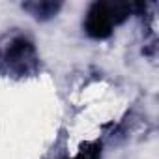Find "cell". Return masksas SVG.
<instances>
[{"mask_svg": "<svg viewBox=\"0 0 159 159\" xmlns=\"http://www.w3.org/2000/svg\"><path fill=\"white\" fill-rule=\"evenodd\" d=\"M39 69V54L34 41L21 32L6 34L0 39V75L32 77Z\"/></svg>", "mask_w": 159, "mask_h": 159, "instance_id": "cell-1", "label": "cell"}, {"mask_svg": "<svg viewBox=\"0 0 159 159\" xmlns=\"http://www.w3.org/2000/svg\"><path fill=\"white\" fill-rule=\"evenodd\" d=\"M133 11L129 2H94L86 10L83 26L84 32L94 39L109 38L118 25H122Z\"/></svg>", "mask_w": 159, "mask_h": 159, "instance_id": "cell-2", "label": "cell"}, {"mask_svg": "<svg viewBox=\"0 0 159 159\" xmlns=\"http://www.w3.org/2000/svg\"><path fill=\"white\" fill-rule=\"evenodd\" d=\"M66 159H101V144H98V142L86 144L77 155L66 157Z\"/></svg>", "mask_w": 159, "mask_h": 159, "instance_id": "cell-4", "label": "cell"}, {"mask_svg": "<svg viewBox=\"0 0 159 159\" xmlns=\"http://www.w3.org/2000/svg\"><path fill=\"white\" fill-rule=\"evenodd\" d=\"M23 8L36 19H51L58 13L62 4L60 2H26L23 4Z\"/></svg>", "mask_w": 159, "mask_h": 159, "instance_id": "cell-3", "label": "cell"}]
</instances>
